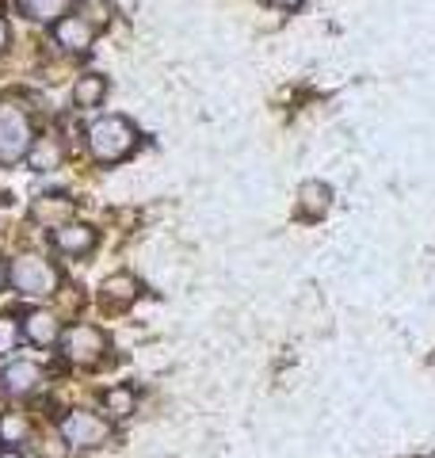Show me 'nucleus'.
Masks as SVG:
<instances>
[{"label": "nucleus", "instance_id": "obj_5", "mask_svg": "<svg viewBox=\"0 0 435 458\" xmlns=\"http://www.w3.org/2000/svg\"><path fill=\"white\" fill-rule=\"evenodd\" d=\"M62 428H65V439L77 443V447H99L107 439V424L96 412H69Z\"/></svg>", "mask_w": 435, "mask_h": 458}, {"label": "nucleus", "instance_id": "obj_15", "mask_svg": "<svg viewBox=\"0 0 435 458\" xmlns=\"http://www.w3.org/2000/svg\"><path fill=\"white\" fill-rule=\"evenodd\" d=\"M27 161H31L35 172H47V168H54L57 161H62V146L50 141V138H35V146H31V153H27Z\"/></svg>", "mask_w": 435, "mask_h": 458}, {"label": "nucleus", "instance_id": "obj_3", "mask_svg": "<svg viewBox=\"0 0 435 458\" xmlns=\"http://www.w3.org/2000/svg\"><path fill=\"white\" fill-rule=\"evenodd\" d=\"M8 279H12V286H16L20 294H27V298H42V294H54L57 271H54L50 260H42V256L23 252V256H16V260H12Z\"/></svg>", "mask_w": 435, "mask_h": 458}, {"label": "nucleus", "instance_id": "obj_14", "mask_svg": "<svg viewBox=\"0 0 435 458\" xmlns=\"http://www.w3.org/2000/svg\"><path fill=\"white\" fill-rule=\"evenodd\" d=\"M107 96V81L99 73H84L77 81V89H72V99H77V107H99Z\"/></svg>", "mask_w": 435, "mask_h": 458}, {"label": "nucleus", "instance_id": "obj_11", "mask_svg": "<svg viewBox=\"0 0 435 458\" xmlns=\"http://www.w3.org/2000/svg\"><path fill=\"white\" fill-rule=\"evenodd\" d=\"M23 333H27V340H35V344H54L57 336H62V328H57V318L54 313H47V310H35V313H27V321H23Z\"/></svg>", "mask_w": 435, "mask_h": 458}, {"label": "nucleus", "instance_id": "obj_20", "mask_svg": "<svg viewBox=\"0 0 435 458\" xmlns=\"http://www.w3.org/2000/svg\"><path fill=\"white\" fill-rule=\"evenodd\" d=\"M4 47H8V23L0 20V50H4Z\"/></svg>", "mask_w": 435, "mask_h": 458}, {"label": "nucleus", "instance_id": "obj_22", "mask_svg": "<svg viewBox=\"0 0 435 458\" xmlns=\"http://www.w3.org/2000/svg\"><path fill=\"white\" fill-rule=\"evenodd\" d=\"M4 458H20V454H4Z\"/></svg>", "mask_w": 435, "mask_h": 458}, {"label": "nucleus", "instance_id": "obj_19", "mask_svg": "<svg viewBox=\"0 0 435 458\" xmlns=\"http://www.w3.org/2000/svg\"><path fill=\"white\" fill-rule=\"evenodd\" d=\"M268 4H275V8H298L302 0H268Z\"/></svg>", "mask_w": 435, "mask_h": 458}, {"label": "nucleus", "instance_id": "obj_21", "mask_svg": "<svg viewBox=\"0 0 435 458\" xmlns=\"http://www.w3.org/2000/svg\"><path fill=\"white\" fill-rule=\"evenodd\" d=\"M0 283H4V264H0Z\"/></svg>", "mask_w": 435, "mask_h": 458}, {"label": "nucleus", "instance_id": "obj_13", "mask_svg": "<svg viewBox=\"0 0 435 458\" xmlns=\"http://www.w3.org/2000/svg\"><path fill=\"white\" fill-rule=\"evenodd\" d=\"M16 4H20V12H23V16L27 20H38V23H57V20H62L65 16V8L72 4V0H16Z\"/></svg>", "mask_w": 435, "mask_h": 458}, {"label": "nucleus", "instance_id": "obj_9", "mask_svg": "<svg viewBox=\"0 0 435 458\" xmlns=\"http://www.w3.org/2000/svg\"><path fill=\"white\" fill-rule=\"evenodd\" d=\"M328 203H332V191L325 188L321 180H306L298 188V199H294V207H298L302 218H321V214L328 210Z\"/></svg>", "mask_w": 435, "mask_h": 458}, {"label": "nucleus", "instance_id": "obj_12", "mask_svg": "<svg viewBox=\"0 0 435 458\" xmlns=\"http://www.w3.org/2000/svg\"><path fill=\"white\" fill-rule=\"evenodd\" d=\"M31 214H35L38 222H50L57 229V225H65V218L72 214V203H69L65 195H42V199H35V210Z\"/></svg>", "mask_w": 435, "mask_h": 458}, {"label": "nucleus", "instance_id": "obj_16", "mask_svg": "<svg viewBox=\"0 0 435 458\" xmlns=\"http://www.w3.org/2000/svg\"><path fill=\"white\" fill-rule=\"evenodd\" d=\"M104 405H107L111 417H130V412H134V390H130V386H115V390L104 397Z\"/></svg>", "mask_w": 435, "mask_h": 458}, {"label": "nucleus", "instance_id": "obj_7", "mask_svg": "<svg viewBox=\"0 0 435 458\" xmlns=\"http://www.w3.org/2000/svg\"><path fill=\"white\" fill-rule=\"evenodd\" d=\"M54 245L62 249L65 256H84L96 249V229L92 225H81V222H65L54 229Z\"/></svg>", "mask_w": 435, "mask_h": 458}, {"label": "nucleus", "instance_id": "obj_8", "mask_svg": "<svg viewBox=\"0 0 435 458\" xmlns=\"http://www.w3.org/2000/svg\"><path fill=\"white\" fill-rule=\"evenodd\" d=\"M0 382H4V390H8V394L27 397V394H35V390H38V382H42V367H38V363H31V360L8 363V367H4V375H0Z\"/></svg>", "mask_w": 435, "mask_h": 458}, {"label": "nucleus", "instance_id": "obj_18", "mask_svg": "<svg viewBox=\"0 0 435 458\" xmlns=\"http://www.w3.org/2000/svg\"><path fill=\"white\" fill-rule=\"evenodd\" d=\"M0 436H4L8 443L20 439V436H23V420H20V417H4V424H0Z\"/></svg>", "mask_w": 435, "mask_h": 458}, {"label": "nucleus", "instance_id": "obj_17", "mask_svg": "<svg viewBox=\"0 0 435 458\" xmlns=\"http://www.w3.org/2000/svg\"><path fill=\"white\" fill-rule=\"evenodd\" d=\"M16 344H20V325L12 318H0V355L16 352Z\"/></svg>", "mask_w": 435, "mask_h": 458}, {"label": "nucleus", "instance_id": "obj_4", "mask_svg": "<svg viewBox=\"0 0 435 458\" xmlns=\"http://www.w3.org/2000/svg\"><path fill=\"white\" fill-rule=\"evenodd\" d=\"M62 348H65V355L72 363H96L99 355L107 352V340L92 325H72L65 333V340H62Z\"/></svg>", "mask_w": 435, "mask_h": 458}, {"label": "nucleus", "instance_id": "obj_2", "mask_svg": "<svg viewBox=\"0 0 435 458\" xmlns=\"http://www.w3.org/2000/svg\"><path fill=\"white\" fill-rule=\"evenodd\" d=\"M35 146V131H31V119L20 111V107H8L0 104V165H16L23 161Z\"/></svg>", "mask_w": 435, "mask_h": 458}, {"label": "nucleus", "instance_id": "obj_1", "mask_svg": "<svg viewBox=\"0 0 435 458\" xmlns=\"http://www.w3.org/2000/svg\"><path fill=\"white\" fill-rule=\"evenodd\" d=\"M134 141H138L134 126L126 119H119V114H104V119H96L89 126V149H92L96 161H104V165L123 161V157L134 149Z\"/></svg>", "mask_w": 435, "mask_h": 458}, {"label": "nucleus", "instance_id": "obj_10", "mask_svg": "<svg viewBox=\"0 0 435 458\" xmlns=\"http://www.w3.org/2000/svg\"><path fill=\"white\" fill-rule=\"evenodd\" d=\"M104 306L107 310H123V306H130L138 298V279L134 276H111L107 283H104Z\"/></svg>", "mask_w": 435, "mask_h": 458}, {"label": "nucleus", "instance_id": "obj_6", "mask_svg": "<svg viewBox=\"0 0 435 458\" xmlns=\"http://www.w3.org/2000/svg\"><path fill=\"white\" fill-rule=\"evenodd\" d=\"M54 38H57V47L62 50H89L92 47V38H96V27L84 20V16H62L54 23Z\"/></svg>", "mask_w": 435, "mask_h": 458}]
</instances>
